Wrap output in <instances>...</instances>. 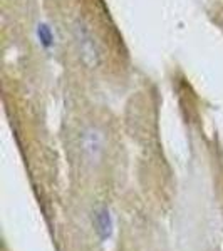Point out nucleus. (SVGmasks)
I'll list each match as a JSON object with an SVG mask.
<instances>
[{
    "instance_id": "nucleus-4",
    "label": "nucleus",
    "mask_w": 223,
    "mask_h": 251,
    "mask_svg": "<svg viewBox=\"0 0 223 251\" xmlns=\"http://www.w3.org/2000/svg\"><path fill=\"white\" fill-rule=\"evenodd\" d=\"M92 223H94L96 233L101 240H108L112 233V218L106 206H97L92 213Z\"/></svg>"
},
{
    "instance_id": "nucleus-2",
    "label": "nucleus",
    "mask_w": 223,
    "mask_h": 251,
    "mask_svg": "<svg viewBox=\"0 0 223 251\" xmlns=\"http://www.w3.org/2000/svg\"><path fill=\"white\" fill-rule=\"evenodd\" d=\"M106 149V136L101 127L89 124L81 132V151L89 164H97Z\"/></svg>"
},
{
    "instance_id": "nucleus-3",
    "label": "nucleus",
    "mask_w": 223,
    "mask_h": 251,
    "mask_svg": "<svg viewBox=\"0 0 223 251\" xmlns=\"http://www.w3.org/2000/svg\"><path fill=\"white\" fill-rule=\"evenodd\" d=\"M35 39H37L40 50L46 52L47 55H51L52 52H56V47H57V37H56V32L47 20H39L37 22V25H35Z\"/></svg>"
},
{
    "instance_id": "nucleus-1",
    "label": "nucleus",
    "mask_w": 223,
    "mask_h": 251,
    "mask_svg": "<svg viewBox=\"0 0 223 251\" xmlns=\"http://www.w3.org/2000/svg\"><path fill=\"white\" fill-rule=\"evenodd\" d=\"M72 37L84 66L87 69H97L103 64V49L86 20L76 19L72 22Z\"/></svg>"
}]
</instances>
